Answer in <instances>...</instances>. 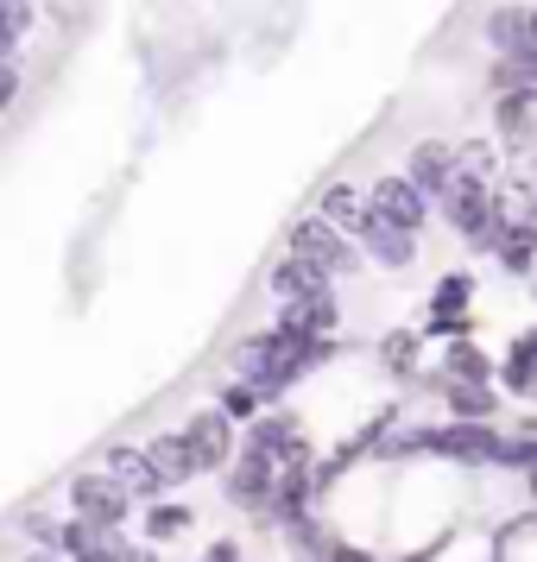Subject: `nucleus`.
I'll use <instances>...</instances> for the list:
<instances>
[{
    "mask_svg": "<svg viewBox=\"0 0 537 562\" xmlns=\"http://www.w3.org/2000/svg\"><path fill=\"white\" fill-rule=\"evenodd\" d=\"M197 525V512L183 506V499H146V512H139V537L146 543H171V537H183Z\"/></svg>",
    "mask_w": 537,
    "mask_h": 562,
    "instance_id": "412c9836",
    "label": "nucleus"
},
{
    "mask_svg": "<svg viewBox=\"0 0 537 562\" xmlns=\"http://www.w3.org/2000/svg\"><path fill=\"white\" fill-rule=\"evenodd\" d=\"M102 543H108V531L89 525V518H77V512L57 525V550H64V557H89V550H102Z\"/></svg>",
    "mask_w": 537,
    "mask_h": 562,
    "instance_id": "bb28decb",
    "label": "nucleus"
},
{
    "mask_svg": "<svg viewBox=\"0 0 537 562\" xmlns=\"http://www.w3.org/2000/svg\"><path fill=\"white\" fill-rule=\"evenodd\" d=\"M367 203L380 209L392 228H405V234H424V222H430V209H436L430 196L405 178V171H385V178H373V183H367Z\"/></svg>",
    "mask_w": 537,
    "mask_h": 562,
    "instance_id": "6e6552de",
    "label": "nucleus"
},
{
    "mask_svg": "<svg viewBox=\"0 0 537 562\" xmlns=\"http://www.w3.org/2000/svg\"><path fill=\"white\" fill-rule=\"evenodd\" d=\"M355 240H360V254H367V266H380V272H411L417 266V234H405V228H392L380 209L367 203V222L355 228Z\"/></svg>",
    "mask_w": 537,
    "mask_h": 562,
    "instance_id": "0eeeda50",
    "label": "nucleus"
},
{
    "mask_svg": "<svg viewBox=\"0 0 537 562\" xmlns=\"http://www.w3.org/2000/svg\"><path fill=\"white\" fill-rule=\"evenodd\" d=\"M493 266L506 279H532L537 272V215H512L506 234H500V247H493Z\"/></svg>",
    "mask_w": 537,
    "mask_h": 562,
    "instance_id": "dca6fc26",
    "label": "nucleus"
},
{
    "mask_svg": "<svg viewBox=\"0 0 537 562\" xmlns=\"http://www.w3.org/2000/svg\"><path fill=\"white\" fill-rule=\"evenodd\" d=\"M456 158H461V171H481V178H493V171H500V158H493V146H486V139H461Z\"/></svg>",
    "mask_w": 537,
    "mask_h": 562,
    "instance_id": "cd10ccee",
    "label": "nucleus"
},
{
    "mask_svg": "<svg viewBox=\"0 0 537 562\" xmlns=\"http://www.w3.org/2000/svg\"><path fill=\"white\" fill-rule=\"evenodd\" d=\"M266 291H272V304H291V297H316V291H335V279L304 254H279L272 259V272H266Z\"/></svg>",
    "mask_w": 537,
    "mask_h": 562,
    "instance_id": "4468645a",
    "label": "nucleus"
},
{
    "mask_svg": "<svg viewBox=\"0 0 537 562\" xmlns=\"http://www.w3.org/2000/svg\"><path fill=\"white\" fill-rule=\"evenodd\" d=\"M493 385H506L512 398H537V329H525V335L506 341V360H500Z\"/></svg>",
    "mask_w": 537,
    "mask_h": 562,
    "instance_id": "a211bd4d",
    "label": "nucleus"
},
{
    "mask_svg": "<svg viewBox=\"0 0 537 562\" xmlns=\"http://www.w3.org/2000/svg\"><path fill=\"white\" fill-rule=\"evenodd\" d=\"M215 405L228 411L234 424H254L259 411H266V398H259V385H254V380H240V373H234V380L215 385Z\"/></svg>",
    "mask_w": 537,
    "mask_h": 562,
    "instance_id": "b1692460",
    "label": "nucleus"
},
{
    "mask_svg": "<svg viewBox=\"0 0 537 562\" xmlns=\"http://www.w3.org/2000/svg\"><path fill=\"white\" fill-rule=\"evenodd\" d=\"M133 506H139V499H133V493L114 481L108 468H96V474H77V481H70V512H77V518H89V525H102V531H121V525L133 518Z\"/></svg>",
    "mask_w": 537,
    "mask_h": 562,
    "instance_id": "39448f33",
    "label": "nucleus"
},
{
    "mask_svg": "<svg viewBox=\"0 0 537 562\" xmlns=\"http://www.w3.org/2000/svg\"><path fill=\"white\" fill-rule=\"evenodd\" d=\"M215 481H222V499H228L234 512L259 518L266 499H272V486H279V468H272L266 456H254V449H234V461L215 474Z\"/></svg>",
    "mask_w": 537,
    "mask_h": 562,
    "instance_id": "423d86ee",
    "label": "nucleus"
},
{
    "mask_svg": "<svg viewBox=\"0 0 537 562\" xmlns=\"http://www.w3.org/2000/svg\"><path fill=\"white\" fill-rule=\"evenodd\" d=\"M493 127L506 133L512 153L537 146V95H493Z\"/></svg>",
    "mask_w": 537,
    "mask_h": 562,
    "instance_id": "6ab92c4d",
    "label": "nucleus"
},
{
    "mask_svg": "<svg viewBox=\"0 0 537 562\" xmlns=\"http://www.w3.org/2000/svg\"><path fill=\"white\" fill-rule=\"evenodd\" d=\"M474 310V279L468 272H443L430 291V316H468Z\"/></svg>",
    "mask_w": 537,
    "mask_h": 562,
    "instance_id": "393cba45",
    "label": "nucleus"
},
{
    "mask_svg": "<svg viewBox=\"0 0 537 562\" xmlns=\"http://www.w3.org/2000/svg\"><path fill=\"white\" fill-rule=\"evenodd\" d=\"M102 557H108V562H158L153 550H139V543H127V537H121V531H108Z\"/></svg>",
    "mask_w": 537,
    "mask_h": 562,
    "instance_id": "7c9ffc66",
    "label": "nucleus"
},
{
    "mask_svg": "<svg viewBox=\"0 0 537 562\" xmlns=\"http://www.w3.org/2000/svg\"><path fill=\"white\" fill-rule=\"evenodd\" d=\"M481 38L493 45V57L532 52V0H500V7H486Z\"/></svg>",
    "mask_w": 537,
    "mask_h": 562,
    "instance_id": "ddd939ff",
    "label": "nucleus"
},
{
    "mask_svg": "<svg viewBox=\"0 0 537 562\" xmlns=\"http://www.w3.org/2000/svg\"><path fill=\"white\" fill-rule=\"evenodd\" d=\"M183 436H190V449H197V461H203V474H222L234 461V449H240V436H234V417L222 405H203L183 417Z\"/></svg>",
    "mask_w": 537,
    "mask_h": 562,
    "instance_id": "1a4fd4ad",
    "label": "nucleus"
},
{
    "mask_svg": "<svg viewBox=\"0 0 537 562\" xmlns=\"http://www.w3.org/2000/svg\"><path fill=\"white\" fill-rule=\"evenodd\" d=\"M57 525H64V518H52V512H20V531L32 537V543H45V550H57Z\"/></svg>",
    "mask_w": 537,
    "mask_h": 562,
    "instance_id": "c85d7f7f",
    "label": "nucleus"
},
{
    "mask_svg": "<svg viewBox=\"0 0 537 562\" xmlns=\"http://www.w3.org/2000/svg\"><path fill=\"white\" fill-rule=\"evenodd\" d=\"M417 360H424V335L392 329V335L380 341V367H385V373H399V380H411V373H417Z\"/></svg>",
    "mask_w": 537,
    "mask_h": 562,
    "instance_id": "5701e85b",
    "label": "nucleus"
},
{
    "mask_svg": "<svg viewBox=\"0 0 537 562\" xmlns=\"http://www.w3.org/2000/svg\"><path fill=\"white\" fill-rule=\"evenodd\" d=\"M240 449H254V456H266L272 468H284V461L310 456V436H304V424H298V411L266 405L254 424H240Z\"/></svg>",
    "mask_w": 537,
    "mask_h": 562,
    "instance_id": "20e7f679",
    "label": "nucleus"
},
{
    "mask_svg": "<svg viewBox=\"0 0 537 562\" xmlns=\"http://www.w3.org/2000/svg\"><path fill=\"white\" fill-rule=\"evenodd\" d=\"M436 398H443V411H449V417H461V424H493V417H500V392H493V380H443V392H436Z\"/></svg>",
    "mask_w": 537,
    "mask_h": 562,
    "instance_id": "f3484780",
    "label": "nucleus"
},
{
    "mask_svg": "<svg viewBox=\"0 0 537 562\" xmlns=\"http://www.w3.org/2000/svg\"><path fill=\"white\" fill-rule=\"evenodd\" d=\"M26 562H64V550H45V543H32V557Z\"/></svg>",
    "mask_w": 537,
    "mask_h": 562,
    "instance_id": "2f4dec72",
    "label": "nucleus"
},
{
    "mask_svg": "<svg viewBox=\"0 0 537 562\" xmlns=\"http://www.w3.org/2000/svg\"><path fill=\"white\" fill-rule=\"evenodd\" d=\"M342 355L335 335H284V329H259V335H240L228 348V373L259 385L266 405H279L291 385H304L316 367H329Z\"/></svg>",
    "mask_w": 537,
    "mask_h": 562,
    "instance_id": "f257e3e1",
    "label": "nucleus"
},
{
    "mask_svg": "<svg viewBox=\"0 0 537 562\" xmlns=\"http://www.w3.org/2000/svg\"><path fill=\"white\" fill-rule=\"evenodd\" d=\"M493 449H500V430L493 424H436V430H417V456L430 461H461V468H493Z\"/></svg>",
    "mask_w": 537,
    "mask_h": 562,
    "instance_id": "7ed1b4c3",
    "label": "nucleus"
},
{
    "mask_svg": "<svg viewBox=\"0 0 537 562\" xmlns=\"http://www.w3.org/2000/svg\"><path fill=\"white\" fill-rule=\"evenodd\" d=\"M456 171H461V158H456V146L449 139H417L411 146V158H405V178L430 196V203H443V190L456 183Z\"/></svg>",
    "mask_w": 537,
    "mask_h": 562,
    "instance_id": "9b49d317",
    "label": "nucleus"
},
{
    "mask_svg": "<svg viewBox=\"0 0 537 562\" xmlns=\"http://www.w3.org/2000/svg\"><path fill=\"white\" fill-rule=\"evenodd\" d=\"M532 304H537V272H532Z\"/></svg>",
    "mask_w": 537,
    "mask_h": 562,
    "instance_id": "c9c22d12",
    "label": "nucleus"
},
{
    "mask_svg": "<svg viewBox=\"0 0 537 562\" xmlns=\"http://www.w3.org/2000/svg\"><path fill=\"white\" fill-rule=\"evenodd\" d=\"M525 493H532V506H537V461L525 468Z\"/></svg>",
    "mask_w": 537,
    "mask_h": 562,
    "instance_id": "473e14b6",
    "label": "nucleus"
},
{
    "mask_svg": "<svg viewBox=\"0 0 537 562\" xmlns=\"http://www.w3.org/2000/svg\"><path fill=\"white\" fill-rule=\"evenodd\" d=\"M284 254H304L316 259L329 279H355L360 266H367V254H360V240L348 228H335L329 215H298L291 222V234H284Z\"/></svg>",
    "mask_w": 537,
    "mask_h": 562,
    "instance_id": "f03ea898",
    "label": "nucleus"
},
{
    "mask_svg": "<svg viewBox=\"0 0 537 562\" xmlns=\"http://www.w3.org/2000/svg\"><path fill=\"white\" fill-rule=\"evenodd\" d=\"M146 456H153V468L165 474V486H190L197 474H203V461H197V449H190V436L183 430L146 436Z\"/></svg>",
    "mask_w": 537,
    "mask_h": 562,
    "instance_id": "2eb2a0df",
    "label": "nucleus"
},
{
    "mask_svg": "<svg viewBox=\"0 0 537 562\" xmlns=\"http://www.w3.org/2000/svg\"><path fill=\"white\" fill-rule=\"evenodd\" d=\"M532 215H537V183H532Z\"/></svg>",
    "mask_w": 537,
    "mask_h": 562,
    "instance_id": "f704fd0d",
    "label": "nucleus"
},
{
    "mask_svg": "<svg viewBox=\"0 0 537 562\" xmlns=\"http://www.w3.org/2000/svg\"><path fill=\"white\" fill-rule=\"evenodd\" d=\"M272 329H284V335H342V297H335V291L291 297V304H279Z\"/></svg>",
    "mask_w": 537,
    "mask_h": 562,
    "instance_id": "f8f14e48",
    "label": "nucleus"
},
{
    "mask_svg": "<svg viewBox=\"0 0 537 562\" xmlns=\"http://www.w3.org/2000/svg\"><path fill=\"white\" fill-rule=\"evenodd\" d=\"M102 468H108L121 486H127L139 506H146V499H158V493H171V486H165V474L153 468V456H146V442H108V449H102Z\"/></svg>",
    "mask_w": 537,
    "mask_h": 562,
    "instance_id": "9d476101",
    "label": "nucleus"
},
{
    "mask_svg": "<svg viewBox=\"0 0 537 562\" xmlns=\"http://www.w3.org/2000/svg\"><path fill=\"white\" fill-rule=\"evenodd\" d=\"M64 562H108L102 550H89V557H64Z\"/></svg>",
    "mask_w": 537,
    "mask_h": 562,
    "instance_id": "72a5a7b5",
    "label": "nucleus"
},
{
    "mask_svg": "<svg viewBox=\"0 0 537 562\" xmlns=\"http://www.w3.org/2000/svg\"><path fill=\"white\" fill-rule=\"evenodd\" d=\"M20 89H26L20 64H13V57H0V114H13V108H20Z\"/></svg>",
    "mask_w": 537,
    "mask_h": 562,
    "instance_id": "c756f323",
    "label": "nucleus"
},
{
    "mask_svg": "<svg viewBox=\"0 0 537 562\" xmlns=\"http://www.w3.org/2000/svg\"><path fill=\"white\" fill-rule=\"evenodd\" d=\"M32 32V0H0V57H20Z\"/></svg>",
    "mask_w": 537,
    "mask_h": 562,
    "instance_id": "a878e982",
    "label": "nucleus"
},
{
    "mask_svg": "<svg viewBox=\"0 0 537 562\" xmlns=\"http://www.w3.org/2000/svg\"><path fill=\"white\" fill-rule=\"evenodd\" d=\"M500 373V360H486L481 341H468V335H456L449 348H443V360H436V380H493Z\"/></svg>",
    "mask_w": 537,
    "mask_h": 562,
    "instance_id": "aec40b11",
    "label": "nucleus"
},
{
    "mask_svg": "<svg viewBox=\"0 0 537 562\" xmlns=\"http://www.w3.org/2000/svg\"><path fill=\"white\" fill-rule=\"evenodd\" d=\"M316 215H329L335 228L355 234L360 222H367V190H355V183H329V190L316 196Z\"/></svg>",
    "mask_w": 537,
    "mask_h": 562,
    "instance_id": "4be33fe9",
    "label": "nucleus"
}]
</instances>
